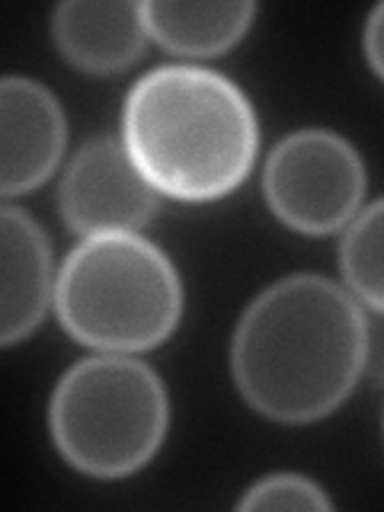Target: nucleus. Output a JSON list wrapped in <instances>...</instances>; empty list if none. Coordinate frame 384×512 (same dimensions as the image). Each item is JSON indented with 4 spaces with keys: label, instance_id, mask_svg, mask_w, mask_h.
<instances>
[{
    "label": "nucleus",
    "instance_id": "obj_12",
    "mask_svg": "<svg viewBox=\"0 0 384 512\" xmlns=\"http://www.w3.org/2000/svg\"><path fill=\"white\" fill-rule=\"evenodd\" d=\"M333 500L301 474H269L244 493L240 509H330Z\"/></svg>",
    "mask_w": 384,
    "mask_h": 512
},
{
    "label": "nucleus",
    "instance_id": "obj_14",
    "mask_svg": "<svg viewBox=\"0 0 384 512\" xmlns=\"http://www.w3.org/2000/svg\"><path fill=\"white\" fill-rule=\"evenodd\" d=\"M365 368H372L375 378H384V314L378 320H368V356Z\"/></svg>",
    "mask_w": 384,
    "mask_h": 512
},
{
    "label": "nucleus",
    "instance_id": "obj_2",
    "mask_svg": "<svg viewBox=\"0 0 384 512\" xmlns=\"http://www.w3.org/2000/svg\"><path fill=\"white\" fill-rule=\"evenodd\" d=\"M122 144L157 192L180 202H215L250 176L260 122L231 77L164 64L125 93Z\"/></svg>",
    "mask_w": 384,
    "mask_h": 512
},
{
    "label": "nucleus",
    "instance_id": "obj_5",
    "mask_svg": "<svg viewBox=\"0 0 384 512\" xmlns=\"http://www.w3.org/2000/svg\"><path fill=\"white\" fill-rule=\"evenodd\" d=\"M263 192L285 228L311 237L346 231L365 199L362 154L330 128H298L266 157Z\"/></svg>",
    "mask_w": 384,
    "mask_h": 512
},
{
    "label": "nucleus",
    "instance_id": "obj_13",
    "mask_svg": "<svg viewBox=\"0 0 384 512\" xmlns=\"http://www.w3.org/2000/svg\"><path fill=\"white\" fill-rule=\"evenodd\" d=\"M365 58L375 68V74L384 80V4H378L365 20Z\"/></svg>",
    "mask_w": 384,
    "mask_h": 512
},
{
    "label": "nucleus",
    "instance_id": "obj_8",
    "mask_svg": "<svg viewBox=\"0 0 384 512\" xmlns=\"http://www.w3.org/2000/svg\"><path fill=\"white\" fill-rule=\"evenodd\" d=\"M52 244L42 224L10 199L0 208V343L36 333L55 304Z\"/></svg>",
    "mask_w": 384,
    "mask_h": 512
},
{
    "label": "nucleus",
    "instance_id": "obj_6",
    "mask_svg": "<svg viewBox=\"0 0 384 512\" xmlns=\"http://www.w3.org/2000/svg\"><path fill=\"white\" fill-rule=\"evenodd\" d=\"M58 205L64 224L80 234L141 231L160 208V192L128 154L122 138H90L61 176Z\"/></svg>",
    "mask_w": 384,
    "mask_h": 512
},
{
    "label": "nucleus",
    "instance_id": "obj_3",
    "mask_svg": "<svg viewBox=\"0 0 384 512\" xmlns=\"http://www.w3.org/2000/svg\"><path fill=\"white\" fill-rule=\"evenodd\" d=\"M55 314L96 352H148L183 317V282L170 256L138 231L84 237L61 263Z\"/></svg>",
    "mask_w": 384,
    "mask_h": 512
},
{
    "label": "nucleus",
    "instance_id": "obj_4",
    "mask_svg": "<svg viewBox=\"0 0 384 512\" xmlns=\"http://www.w3.org/2000/svg\"><path fill=\"white\" fill-rule=\"evenodd\" d=\"M170 426L164 381L128 352H96L71 365L48 404V429L71 468L116 480L141 471Z\"/></svg>",
    "mask_w": 384,
    "mask_h": 512
},
{
    "label": "nucleus",
    "instance_id": "obj_1",
    "mask_svg": "<svg viewBox=\"0 0 384 512\" xmlns=\"http://www.w3.org/2000/svg\"><path fill=\"white\" fill-rule=\"evenodd\" d=\"M368 317L346 285L295 272L263 288L237 320L231 372L247 404L276 423H314L365 372Z\"/></svg>",
    "mask_w": 384,
    "mask_h": 512
},
{
    "label": "nucleus",
    "instance_id": "obj_11",
    "mask_svg": "<svg viewBox=\"0 0 384 512\" xmlns=\"http://www.w3.org/2000/svg\"><path fill=\"white\" fill-rule=\"evenodd\" d=\"M346 288L365 308L384 314V199L365 205L346 224L340 244Z\"/></svg>",
    "mask_w": 384,
    "mask_h": 512
},
{
    "label": "nucleus",
    "instance_id": "obj_9",
    "mask_svg": "<svg viewBox=\"0 0 384 512\" xmlns=\"http://www.w3.org/2000/svg\"><path fill=\"white\" fill-rule=\"evenodd\" d=\"M58 52L87 74H119L148 45L144 4L128 0H68L52 13Z\"/></svg>",
    "mask_w": 384,
    "mask_h": 512
},
{
    "label": "nucleus",
    "instance_id": "obj_7",
    "mask_svg": "<svg viewBox=\"0 0 384 512\" xmlns=\"http://www.w3.org/2000/svg\"><path fill=\"white\" fill-rule=\"evenodd\" d=\"M68 141L61 103L39 80L10 74L0 84V192L7 199L39 189Z\"/></svg>",
    "mask_w": 384,
    "mask_h": 512
},
{
    "label": "nucleus",
    "instance_id": "obj_10",
    "mask_svg": "<svg viewBox=\"0 0 384 512\" xmlns=\"http://www.w3.org/2000/svg\"><path fill=\"white\" fill-rule=\"evenodd\" d=\"M256 7L247 0L231 4H176V0H151L144 4L148 36L173 55L212 58L234 48L247 36Z\"/></svg>",
    "mask_w": 384,
    "mask_h": 512
}]
</instances>
